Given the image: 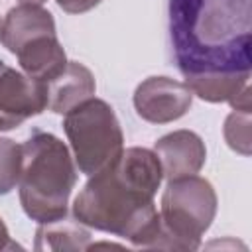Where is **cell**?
<instances>
[{"mask_svg": "<svg viewBox=\"0 0 252 252\" xmlns=\"http://www.w3.org/2000/svg\"><path fill=\"white\" fill-rule=\"evenodd\" d=\"M163 181L154 150L126 148L75 197V219L94 230L120 236L140 248H158L161 222L154 197Z\"/></svg>", "mask_w": 252, "mask_h": 252, "instance_id": "6da1fadb", "label": "cell"}, {"mask_svg": "<svg viewBox=\"0 0 252 252\" xmlns=\"http://www.w3.org/2000/svg\"><path fill=\"white\" fill-rule=\"evenodd\" d=\"M167 28L183 77L252 71V0H167Z\"/></svg>", "mask_w": 252, "mask_h": 252, "instance_id": "7a4b0ae2", "label": "cell"}, {"mask_svg": "<svg viewBox=\"0 0 252 252\" xmlns=\"http://www.w3.org/2000/svg\"><path fill=\"white\" fill-rule=\"evenodd\" d=\"M77 169L69 148L51 132L33 130L22 144L20 203L24 213L43 224L67 215Z\"/></svg>", "mask_w": 252, "mask_h": 252, "instance_id": "3957f363", "label": "cell"}, {"mask_svg": "<svg viewBox=\"0 0 252 252\" xmlns=\"http://www.w3.org/2000/svg\"><path fill=\"white\" fill-rule=\"evenodd\" d=\"M158 248L197 250L217 215V193L205 177L187 175L167 181L159 207Z\"/></svg>", "mask_w": 252, "mask_h": 252, "instance_id": "277c9868", "label": "cell"}, {"mask_svg": "<svg viewBox=\"0 0 252 252\" xmlns=\"http://www.w3.org/2000/svg\"><path fill=\"white\" fill-rule=\"evenodd\" d=\"M63 130L81 173L93 175L124 150L120 122L106 100L87 98L65 114Z\"/></svg>", "mask_w": 252, "mask_h": 252, "instance_id": "5b68a950", "label": "cell"}, {"mask_svg": "<svg viewBox=\"0 0 252 252\" xmlns=\"http://www.w3.org/2000/svg\"><path fill=\"white\" fill-rule=\"evenodd\" d=\"M47 108V85L0 61V132L12 130Z\"/></svg>", "mask_w": 252, "mask_h": 252, "instance_id": "8992f818", "label": "cell"}, {"mask_svg": "<svg viewBox=\"0 0 252 252\" xmlns=\"http://www.w3.org/2000/svg\"><path fill=\"white\" fill-rule=\"evenodd\" d=\"M193 104L191 89L171 77H148L134 91V108L152 124H167L181 118Z\"/></svg>", "mask_w": 252, "mask_h": 252, "instance_id": "52a82bcc", "label": "cell"}, {"mask_svg": "<svg viewBox=\"0 0 252 252\" xmlns=\"http://www.w3.org/2000/svg\"><path fill=\"white\" fill-rule=\"evenodd\" d=\"M154 152L167 181L199 173L207 159L205 142L191 130H175L161 136L154 144Z\"/></svg>", "mask_w": 252, "mask_h": 252, "instance_id": "ba28073f", "label": "cell"}, {"mask_svg": "<svg viewBox=\"0 0 252 252\" xmlns=\"http://www.w3.org/2000/svg\"><path fill=\"white\" fill-rule=\"evenodd\" d=\"M55 33V20L49 10L41 4L22 2L8 10L6 18L2 20L0 41L10 53H18L28 41L39 35H53Z\"/></svg>", "mask_w": 252, "mask_h": 252, "instance_id": "9c48e42d", "label": "cell"}, {"mask_svg": "<svg viewBox=\"0 0 252 252\" xmlns=\"http://www.w3.org/2000/svg\"><path fill=\"white\" fill-rule=\"evenodd\" d=\"M47 85V108L57 114H67L87 98L94 96L96 83L89 67L79 61H67V67Z\"/></svg>", "mask_w": 252, "mask_h": 252, "instance_id": "30bf717a", "label": "cell"}, {"mask_svg": "<svg viewBox=\"0 0 252 252\" xmlns=\"http://www.w3.org/2000/svg\"><path fill=\"white\" fill-rule=\"evenodd\" d=\"M16 57L22 71L41 83H49L67 67V55L57 33L33 37L16 53Z\"/></svg>", "mask_w": 252, "mask_h": 252, "instance_id": "8fae6325", "label": "cell"}, {"mask_svg": "<svg viewBox=\"0 0 252 252\" xmlns=\"http://www.w3.org/2000/svg\"><path fill=\"white\" fill-rule=\"evenodd\" d=\"M185 85L193 94L207 102H230L246 85H250V73H201L185 77Z\"/></svg>", "mask_w": 252, "mask_h": 252, "instance_id": "7c38bea8", "label": "cell"}, {"mask_svg": "<svg viewBox=\"0 0 252 252\" xmlns=\"http://www.w3.org/2000/svg\"><path fill=\"white\" fill-rule=\"evenodd\" d=\"M91 232L77 219L67 220L65 217L53 222H43L35 230V250H87Z\"/></svg>", "mask_w": 252, "mask_h": 252, "instance_id": "4fadbf2b", "label": "cell"}, {"mask_svg": "<svg viewBox=\"0 0 252 252\" xmlns=\"http://www.w3.org/2000/svg\"><path fill=\"white\" fill-rule=\"evenodd\" d=\"M22 144L10 138H0V195H8L20 181Z\"/></svg>", "mask_w": 252, "mask_h": 252, "instance_id": "5bb4252c", "label": "cell"}, {"mask_svg": "<svg viewBox=\"0 0 252 252\" xmlns=\"http://www.w3.org/2000/svg\"><path fill=\"white\" fill-rule=\"evenodd\" d=\"M252 118L250 112L246 110H232L226 120H224V140L230 150L250 156V146H252V134H250Z\"/></svg>", "mask_w": 252, "mask_h": 252, "instance_id": "9a60e30c", "label": "cell"}, {"mask_svg": "<svg viewBox=\"0 0 252 252\" xmlns=\"http://www.w3.org/2000/svg\"><path fill=\"white\" fill-rule=\"evenodd\" d=\"M102 0H57V6L67 14H83L98 6Z\"/></svg>", "mask_w": 252, "mask_h": 252, "instance_id": "2e32d148", "label": "cell"}, {"mask_svg": "<svg viewBox=\"0 0 252 252\" xmlns=\"http://www.w3.org/2000/svg\"><path fill=\"white\" fill-rule=\"evenodd\" d=\"M14 248H20V246L10 238V232L4 224V220L0 219V252L2 250H14Z\"/></svg>", "mask_w": 252, "mask_h": 252, "instance_id": "e0dca14e", "label": "cell"}, {"mask_svg": "<svg viewBox=\"0 0 252 252\" xmlns=\"http://www.w3.org/2000/svg\"><path fill=\"white\" fill-rule=\"evenodd\" d=\"M22 2H33V4H41V2H45V0H22Z\"/></svg>", "mask_w": 252, "mask_h": 252, "instance_id": "ac0fdd59", "label": "cell"}, {"mask_svg": "<svg viewBox=\"0 0 252 252\" xmlns=\"http://www.w3.org/2000/svg\"><path fill=\"white\" fill-rule=\"evenodd\" d=\"M0 30H2V18H0Z\"/></svg>", "mask_w": 252, "mask_h": 252, "instance_id": "d6986e66", "label": "cell"}]
</instances>
